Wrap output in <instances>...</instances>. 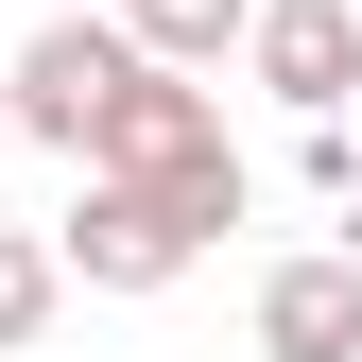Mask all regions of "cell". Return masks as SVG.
I'll return each mask as SVG.
<instances>
[{"instance_id": "cell-8", "label": "cell", "mask_w": 362, "mask_h": 362, "mask_svg": "<svg viewBox=\"0 0 362 362\" xmlns=\"http://www.w3.org/2000/svg\"><path fill=\"white\" fill-rule=\"evenodd\" d=\"M0 139H18V69H0Z\"/></svg>"}, {"instance_id": "cell-9", "label": "cell", "mask_w": 362, "mask_h": 362, "mask_svg": "<svg viewBox=\"0 0 362 362\" xmlns=\"http://www.w3.org/2000/svg\"><path fill=\"white\" fill-rule=\"evenodd\" d=\"M345 18H362V0H345Z\"/></svg>"}, {"instance_id": "cell-2", "label": "cell", "mask_w": 362, "mask_h": 362, "mask_svg": "<svg viewBox=\"0 0 362 362\" xmlns=\"http://www.w3.org/2000/svg\"><path fill=\"white\" fill-rule=\"evenodd\" d=\"M224 224H242V207H190V190H104V173H86V207L52 224V259H69L86 293H173V276L224 242Z\"/></svg>"}, {"instance_id": "cell-6", "label": "cell", "mask_w": 362, "mask_h": 362, "mask_svg": "<svg viewBox=\"0 0 362 362\" xmlns=\"http://www.w3.org/2000/svg\"><path fill=\"white\" fill-rule=\"evenodd\" d=\"M121 35H139L156 69H224V52L259 35V0H121Z\"/></svg>"}, {"instance_id": "cell-7", "label": "cell", "mask_w": 362, "mask_h": 362, "mask_svg": "<svg viewBox=\"0 0 362 362\" xmlns=\"http://www.w3.org/2000/svg\"><path fill=\"white\" fill-rule=\"evenodd\" d=\"M52 293H69V259L35 242V224H0V345H35V328H52Z\"/></svg>"}, {"instance_id": "cell-1", "label": "cell", "mask_w": 362, "mask_h": 362, "mask_svg": "<svg viewBox=\"0 0 362 362\" xmlns=\"http://www.w3.org/2000/svg\"><path fill=\"white\" fill-rule=\"evenodd\" d=\"M86 173L104 190H190V207H242V156H224V104L190 69H139L104 104V139H86Z\"/></svg>"}, {"instance_id": "cell-4", "label": "cell", "mask_w": 362, "mask_h": 362, "mask_svg": "<svg viewBox=\"0 0 362 362\" xmlns=\"http://www.w3.org/2000/svg\"><path fill=\"white\" fill-rule=\"evenodd\" d=\"M259 362H362V242H310L259 276Z\"/></svg>"}, {"instance_id": "cell-5", "label": "cell", "mask_w": 362, "mask_h": 362, "mask_svg": "<svg viewBox=\"0 0 362 362\" xmlns=\"http://www.w3.org/2000/svg\"><path fill=\"white\" fill-rule=\"evenodd\" d=\"M242 52H259V86H276L293 121H345V86H362V18H345V0H259Z\"/></svg>"}, {"instance_id": "cell-3", "label": "cell", "mask_w": 362, "mask_h": 362, "mask_svg": "<svg viewBox=\"0 0 362 362\" xmlns=\"http://www.w3.org/2000/svg\"><path fill=\"white\" fill-rule=\"evenodd\" d=\"M139 69H156V52H139L121 18H52V35L18 52V139H52V156H86V139H104V104H121Z\"/></svg>"}]
</instances>
